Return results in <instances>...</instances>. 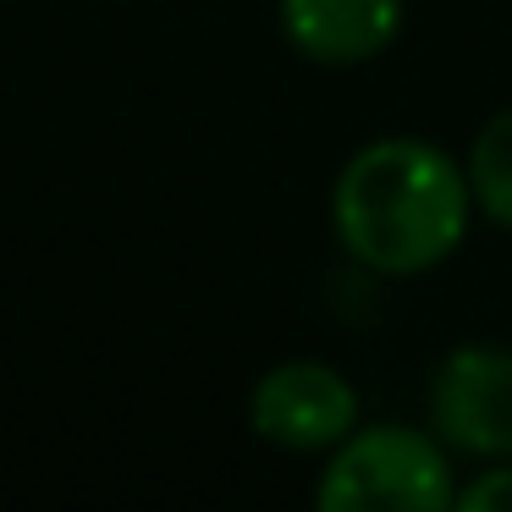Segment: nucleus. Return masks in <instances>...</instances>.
Here are the masks:
<instances>
[{"mask_svg": "<svg viewBox=\"0 0 512 512\" xmlns=\"http://www.w3.org/2000/svg\"><path fill=\"white\" fill-rule=\"evenodd\" d=\"M474 193L463 160L424 138H375L353 149L331 188V226L353 265L375 276H424L468 237Z\"/></svg>", "mask_w": 512, "mask_h": 512, "instance_id": "nucleus-1", "label": "nucleus"}, {"mask_svg": "<svg viewBox=\"0 0 512 512\" xmlns=\"http://www.w3.org/2000/svg\"><path fill=\"white\" fill-rule=\"evenodd\" d=\"M320 512H446L457 507L452 452L435 430L413 424H358L342 446L325 452Z\"/></svg>", "mask_w": 512, "mask_h": 512, "instance_id": "nucleus-2", "label": "nucleus"}, {"mask_svg": "<svg viewBox=\"0 0 512 512\" xmlns=\"http://www.w3.org/2000/svg\"><path fill=\"white\" fill-rule=\"evenodd\" d=\"M430 430L457 457L512 463V347L468 342L435 364Z\"/></svg>", "mask_w": 512, "mask_h": 512, "instance_id": "nucleus-3", "label": "nucleus"}, {"mask_svg": "<svg viewBox=\"0 0 512 512\" xmlns=\"http://www.w3.org/2000/svg\"><path fill=\"white\" fill-rule=\"evenodd\" d=\"M248 424L259 441L281 446V452H331L358 430V391L342 369L320 364V358H287L254 380Z\"/></svg>", "mask_w": 512, "mask_h": 512, "instance_id": "nucleus-4", "label": "nucleus"}, {"mask_svg": "<svg viewBox=\"0 0 512 512\" xmlns=\"http://www.w3.org/2000/svg\"><path fill=\"white\" fill-rule=\"evenodd\" d=\"M281 39L314 67H364L402 34V0H281Z\"/></svg>", "mask_w": 512, "mask_h": 512, "instance_id": "nucleus-5", "label": "nucleus"}, {"mask_svg": "<svg viewBox=\"0 0 512 512\" xmlns=\"http://www.w3.org/2000/svg\"><path fill=\"white\" fill-rule=\"evenodd\" d=\"M468 193H474V210L485 215L490 226L512 232V105L496 111L485 127L474 133V149H468Z\"/></svg>", "mask_w": 512, "mask_h": 512, "instance_id": "nucleus-6", "label": "nucleus"}, {"mask_svg": "<svg viewBox=\"0 0 512 512\" xmlns=\"http://www.w3.org/2000/svg\"><path fill=\"white\" fill-rule=\"evenodd\" d=\"M457 507L463 512H512V463H496L457 485Z\"/></svg>", "mask_w": 512, "mask_h": 512, "instance_id": "nucleus-7", "label": "nucleus"}]
</instances>
